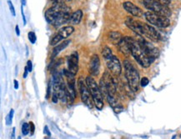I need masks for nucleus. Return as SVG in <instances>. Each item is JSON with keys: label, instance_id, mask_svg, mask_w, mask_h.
Listing matches in <instances>:
<instances>
[{"label": "nucleus", "instance_id": "nucleus-1", "mask_svg": "<svg viewBox=\"0 0 181 139\" xmlns=\"http://www.w3.org/2000/svg\"><path fill=\"white\" fill-rule=\"evenodd\" d=\"M71 8L65 3H54L45 12V18L48 23L55 28H59L69 23L72 15Z\"/></svg>", "mask_w": 181, "mask_h": 139}, {"label": "nucleus", "instance_id": "nucleus-2", "mask_svg": "<svg viewBox=\"0 0 181 139\" xmlns=\"http://www.w3.org/2000/svg\"><path fill=\"white\" fill-rule=\"evenodd\" d=\"M125 24L137 36L147 38L154 42H159L161 39V36L159 32L150 24L137 21L130 17L126 19Z\"/></svg>", "mask_w": 181, "mask_h": 139}, {"label": "nucleus", "instance_id": "nucleus-3", "mask_svg": "<svg viewBox=\"0 0 181 139\" xmlns=\"http://www.w3.org/2000/svg\"><path fill=\"white\" fill-rule=\"evenodd\" d=\"M127 39H128L129 43L131 54L134 57V59L137 61V62L139 65H141L143 68H149L154 61L155 58H151L146 54L141 47V46L139 45V43L137 40H135L131 37H129V36H127Z\"/></svg>", "mask_w": 181, "mask_h": 139}, {"label": "nucleus", "instance_id": "nucleus-4", "mask_svg": "<svg viewBox=\"0 0 181 139\" xmlns=\"http://www.w3.org/2000/svg\"><path fill=\"white\" fill-rule=\"evenodd\" d=\"M124 67L125 71V77L129 88L133 92H137L139 87V74L134 65L129 60L124 61Z\"/></svg>", "mask_w": 181, "mask_h": 139}, {"label": "nucleus", "instance_id": "nucleus-5", "mask_svg": "<svg viewBox=\"0 0 181 139\" xmlns=\"http://www.w3.org/2000/svg\"><path fill=\"white\" fill-rule=\"evenodd\" d=\"M85 82L90 93L92 94L96 108L99 110H101L103 108V95L100 90L99 86L97 84L94 77L91 76H88L85 79Z\"/></svg>", "mask_w": 181, "mask_h": 139}, {"label": "nucleus", "instance_id": "nucleus-6", "mask_svg": "<svg viewBox=\"0 0 181 139\" xmlns=\"http://www.w3.org/2000/svg\"><path fill=\"white\" fill-rule=\"evenodd\" d=\"M143 4L150 12L161 14L168 18L172 14L169 7L163 4L159 0H143Z\"/></svg>", "mask_w": 181, "mask_h": 139}, {"label": "nucleus", "instance_id": "nucleus-7", "mask_svg": "<svg viewBox=\"0 0 181 139\" xmlns=\"http://www.w3.org/2000/svg\"><path fill=\"white\" fill-rule=\"evenodd\" d=\"M144 16L149 23L159 28H168L170 25L169 18L165 16L158 14L150 11L145 12Z\"/></svg>", "mask_w": 181, "mask_h": 139}, {"label": "nucleus", "instance_id": "nucleus-8", "mask_svg": "<svg viewBox=\"0 0 181 139\" xmlns=\"http://www.w3.org/2000/svg\"><path fill=\"white\" fill-rule=\"evenodd\" d=\"M79 90L80 96H81V99L82 102L86 105L88 108H94V99L92 97V94L90 93L88 87L86 84V82L84 83V80L80 77L79 80Z\"/></svg>", "mask_w": 181, "mask_h": 139}, {"label": "nucleus", "instance_id": "nucleus-9", "mask_svg": "<svg viewBox=\"0 0 181 139\" xmlns=\"http://www.w3.org/2000/svg\"><path fill=\"white\" fill-rule=\"evenodd\" d=\"M74 28L73 26H65L62 28H60L59 31L57 32L55 35L53 37V39L50 41V45L54 46L56 44L59 43L62 40L66 39L68 37H69L71 34L73 33Z\"/></svg>", "mask_w": 181, "mask_h": 139}, {"label": "nucleus", "instance_id": "nucleus-10", "mask_svg": "<svg viewBox=\"0 0 181 139\" xmlns=\"http://www.w3.org/2000/svg\"><path fill=\"white\" fill-rule=\"evenodd\" d=\"M138 37H139V39L137 41L139 42V45L144 49V51L151 58H158L159 55V51L157 47L150 42L147 41L144 38H143L141 36H138Z\"/></svg>", "mask_w": 181, "mask_h": 139}, {"label": "nucleus", "instance_id": "nucleus-11", "mask_svg": "<svg viewBox=\"0 0 181 139\" xmlns=\"http://www.w3.org/2000/svg\"><path fill=\"white\" fill-rule=\"evenodd\" d=\"M107 67L111 72V73L115 77L119 76L122 72L121 63L119 62L118 58L114 55H113L110 59L107 60Z\"/></svg>", "mask_w": 181, "mask_h": 139}, {"label": "nucleus", "instance_id": "nucleus-12", "mask_svg": "<svg viewBox=\"0 0 181 139\" xmlns=\"http://www.w3.org/2000/svg\"><path fill=\"white\" fill-rule=\"evenodd\" d=\"M68 68L73 74L76 75L79 71V54L77 52H73L68 58L67 60Z\"/></svg>", "mask_w": 181, "mask_h": 139}, {"label": "nucleus", "instance_id": "nucleus-13", "mask_svg": "<svg viewBox=\"0 0 181 139\" xmlns=\"http://www.w3.org/2000/svg\"><path fill=\"white\" fill-rule=\"evenodd\" d=\"M123 8H125L129 14H130L131 15L134 16V17L140 18L144 15V13H143L141 8H139L138 6H136L131 2H125L123 3Z\"/></svg>", "mask_w": 181, "mask_h": 139}, {"label": "nucleus", "instance_id": "nucleus-14", "mask_svg": "<svg viewBox=\"0 0 181 139\" xmlns=\"http://www.w3.org/2000/svg\"><path fill=\"white\" fill-rule=\"evenodd\" d=\"M99 68H100V60L98 55L94 54L89 62V68L88 71L91 74V76H97L99 73Z\"/></svg>", "mask_w": 181, "mask_h": 139}, {"label": "nucleus", "instance_id": "nucleus-15", "mask_svg": "<svg viewBox=\"0 0 181 139\" xmlns=\"http://www.w3.org/2000/svg\"><path fill=\"white\" fill-rule=\"evenodd\" d=\"M118 48L119 52H121L125 56H129L131 54L130 47H129V41L127 39V36L123 37V39H121V41L118 43Z\"/></svg>", "mask_w": 181, "mask_h": 139}, {"label": "nucleus", "instance_id": "nucleus-16", "mask_svg": "<svg viewBox=\"0 0 181 139\" xmlns=\"http://www.w3.org/2000/svg\"><path fill=\"white\" fill-rule=\"evenodd\" d=\"M82 18H83V12L82 10H76L75 12H73L71 15V18L69 23H71L72 25H78L81 20H82Z\"/></svg>", "mask_w": 181, "mask_h": 139}, {"label": "nucleus", "instance_id": "nucleus-17", "mask_svg": "<svg viewBox=\"0 0 181 139\" xmlns=\"http://www.w3.org/2000/svg\"><path fill=\"white\" fill-rule=\"evenodd\" d=\"M109 39L111 43L114 45H118V43L121 41V39H123V36L122 34L119 33V32H116V31H112L109 33Z\"/></svg>", "mask_w": 181, "mask_h": 139}, {"label": "nucleus", "instance_id": "nucleus-18", "mask_svg": "<svg viewBox=\"0 0 181 139\" xmlns=\"http://www.w3.org/2000/svg\"><path fill=\"white\" fill-rule=\"evenodd\" d=\"M71 40H66V41H64L63 43H59V45L54 47V48L53 50V53H52V58H54L56 56L59 54L61 51H63L64 48H66L67 47L69 46Z\"/></svg>", "mask_w": 181, "mask_h": 139}, {"label": "nucleus", "instance_id": "nucleus-19", "mask_svg": "<svg viewBox=\"0 0 181 139\" xmlns=\"http://www.w3.org/2000/svg\"><path fill=\"white\" fill-rule=\"evenodd\" d=\"M102 56H103V58L104 59H106V60L110 59L111 57L113 56L112 50H111L109 47L105 46L103 48V50H102Z\"/></svg>", "mask_w": 181, "mask_h": 139}, {"label": "nucleus", "instance_id": "nucleus-20", "mask_svg": "<svg viewBox=\"0 0 181 139\" xmlns=\"http://www.w3.org/2000/svg\"><path fill=\"white\" fill-rule=\"evenodd\" d=\"M29 132H30V126H29V124H28L27 123H24L23 124V126H22V133H23V135L26 136Z\"/></svg>", "mask_w": 181, "mask_h": 139}, {"label": "nucleus", "instance_id": "nucleus-21", "mask_svg": "<svg viewBox=\"0 0 181 139\" xmlns=\"http://www.w3.org/2000/svg\"><path fill=\"white\" fill-rule=\"evenodd\" d=\"M14 109H11V111L9 112V113L8 114V116L6 117V125H7V126H9L10 124L12 123V121H13V117H14Z\"/></svg>", "mask_w": 181, "mask_h": 139}, {"label": "nucleus", "instance_id": "nucleus-22", "mask_svg": "<svg viewBox=\"0 0 181 139\" xmlns=\"http://www.w3.org/2000/svg\"><path fill=\"white\" fill-rule=\"evenodd\" d=\"M28 37H29V40L31 42V43L34 44L36 40H37V38H36V34L33 33V32H29V34H28Z\"/></svg>", "mask_w": 181, "mask_h": 139}, {"label": "nucleus", "instance_id": "nucleus-23", "mask_svg": "<svg viewBox=\"0 0 181 139\" xmlns=\"http://www.w3.org/2000/svg\"><path fill=\"white\" fill-rule=\"evenodd\" d=\"M149 83H150V80L146 77H142L141 80H140V85L142 87H146V86L149 84Z\"/></svg>", "mask_w": 181, "mask_h": 139}, {"label": "nucleus", "instance_id": "nucleus-24", "mask_svg": "<svg viewBox=\"0 0 181 139\" xmlns=\"http://www.w3.org/2000/svg\"><path fill=\"white\" fill-rule=\"evenodd\" d=\"M8 6H9V9H10V12H11V14H12V15L15 16L16 15L15 9H14V5H13L12 2H11L10 0H8Z\"/></svg>", "mask_w": 181, "mask_h": 139}, {"label": "nucleus", "instance_id": "nucleus-25", "mask_svg": "<svg viewBox=\"0 0 181 139\" xmlns=\"http://www.w3.org/2000/svg\"><path fill=\"white\" fill-rule=\"evenodd\" d=\"M69 1L71 0H52L54 3H65V4L67 2H69Z\"/></svg>", "mask_w": 181, "mask_h": 139}, {"label": "nucleus", "instance_id": "nucleus-26", "mask_svg": "<svg viewBox=\"0 0 181 139\" xmlns=\"http://www.w3.org/2000/svg\"><path fill=\"white\" fill-rule=\"evenodd\" d=\"M51 81L49 82V83H48V92H47V95H46V98H49V96H50V94H51Z\"/></svg>", "mask_w": 181, "mask_h": 139}, {"label": "nucleus", "instance_id": "nucleus-27", "mask_svg": "<svg viewBox=\"0 0 181 139\" xmlns=\"http://www.w3.org/2000/svg\"><path fill=\"white\" fill-rule=\"evenodd\" d=\"M27 68L29 69V72H31L32 69H33V64H32L31 60H29L27 62Z\"/></svg>", "mask_w": 181, "mask_h": 139}, {"label": "nucleus", "instance_id": "nucleus-28", "mask_svg": "<svg viewBox=\"0 0 181 139\" xmlns=\"http://www.w3.org/2000/svg\"><path fill=\"white\" fill-rule=\"evenodd\" d=\"M29 126H30V132H31V134H33V132H34V130H35V126H34V124L33 123H29Z\"/></svg>", "mask_w": 181, "mask_h": 139}, {"label": "nucleus", "instance_id": "nucleus-29", "mask_svg": "<svg viewBox=\"0 0 181 139\" xmlns=\"http://www.w3.org/2000/svg\"><path fill=\"white\" fill-rule=\"evenodd\" d=\"M15 127H13V129H12V132H11V138L10 139H16V137H15Z\"/></svg>", "mask_w": 181, "mask_h": 139}, {"label": "nucleus", "instance_id": "nucleus-30", "mask_svg": "<svg viewBox=\"0 0 181 139\" xmlns=\"http://www.w3.org/2000/svg\"><path fill=\"white\" fill-rule=\"evenodd\" d=\"M159 2H161L163 4H165V5H169V3H170V2H171V0H159Z\"/></svg>", "mask_w": 181, "mask_h": 139}, {"label": "nucleus", "instance_id": "nucleus-31", "mask_svg": "<svg viewBox=\"0 0 181 139\" xmlns=\"http://www.w3.org/2000/svg\"><path fill=\"white\" fill-rule=\"evenodd\" d=\"M44 132L45 134H47L48 136H50V135H51L50 132H49V130H48V126H45V127H44Z\"/></svg>", "mask_w": 181, "mask_h": 139}, {"label": "nucleus", "instance_id": "nucleus-32", "mask_svg": "<svg viewBox=\"0 0 181 139\" xmlns=\"http://www.w3.org/2000/svg\"><path fill=\"white\" fill-rule=\"evenodd\" d=\"M28 73H29V69H28V68H27V66L25 67V68H24V76L23 77L24 78H26L27 76H28Z\"/></svg>", "mask_w": 181, "mask_h": 139}, {"label": "nucleus", "instance_id": "nucleus-33", "mask_svg": "<svg viewBox=\"0 0 181 139\" xmlns=\"http://www.w3.org/2000/svg\"><path fill=\"white\" fill-rule=\"evenodd\" d=\"M21 13H22V16H23V20H24V25L26 24V18H25V15L24 14V11H23V7L21 8Z\"/></svg>", "mask_w": 181, "mask_h": 139}, {"label": "nucleus", "instance_id": "nucleus-34", "mask_svg": "<svg viewBox=\"0 0 181 139\" xmlns=\"http://www.w3.org/2000/svg\"><path fill=\"white\" fill-rule=\"evenodd\" d=\"M15 30H16V34H17L18 36H19V34H20V32H19V27H18V25H16Z\"/></svg>", "mask_w": 181, "mask_h": 139}, {"label": "nucleus", "instance_id": "nucleus-35", "mask_svg": "<svg viewBox=\"0 0 181 139\" xmlns=\"http://www.w3.org/2000/svg\"><path fill=\"white\" fill-rule=\"evenodd\" d=\"M14 88H15V89H18V82L15 79V80L14 81Z\"/></svg>", "mask_w": 181, "mask_h": 139}, {"label": "nucleus", "instance_id": "nucleus-36", "mask_svg": "<svg viewBox=\"0 0 181 139\" xmlns=\"http://www.w3.org/2000/svg\"><path fill=\"white\" fill-rule=\"evenodd\" d=\"M21 2H22V4L23 5H25V0H21Z\"/></svg>", "mask_w": 181, "mask_h": 139}, {"label": "nucleus", "instance_id": "nucleus-37", "mask_svg": "<svg viewBox=\"0 0 181 139\" xmlns=\"http://www.w3.org/2000/svg\"><path fill=\"white\" fill-rule=\"evenodd\" d=\"M17 139H22V138H21V137H18V138Z\"/></svg>", "mask_w": 181, "mask_h": 139}]
</instances>
